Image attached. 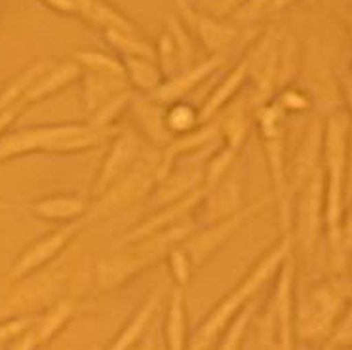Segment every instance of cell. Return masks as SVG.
Returning a JSON list of instances; mask_svg holds the SVG:
<instances>
[{
  "label": "cell",
  "instance_id": "cell-1",
  "mask_svg": "<svg viewBox=\"0 0 352 350\" xmlns=\"http://www.w3.org/2000/svg\"><path fill=\"white\" fill-rule=\"evenodd\" d=\"M111 131L94 130L90 126L63 124V126H38L23 128L0 135V164L25 156L34 151L46 153H78L101 143Z\"/></svg>",
  "mask_w": 352,
  "mask_h": 350
},
{
  "label": "cell",
  "instance_id": "cell-2",
  "mask_svg": "<svg viewBox=\"0 0 352 350\" xmlns=\"http://www.w3.org/2000/svg\"><path fill=\"white\" fill-rule=\"evenodd\" d=\"M287 253H289V238H286V240H284L282 244L276 245V248H272V250L255 265L254 270L240 282V285H238L236 289L230 292V294L215 307V310H213L212 314L208 316V320L204 322L202 329H200L197 337H195V341L190 342L188 350L210 349L212 342L215 341V337L221 333L223 329L229 326L230 322L236 318L238 312L244 309V305L259 292V287L269 280L270 274L278 269L280 263H284V259L287 257Z\"/></svg>",
  "mask_w": 352,
  "mask_h": 350
},
{
  "label": "cell",
  "instance_id": "cell-3",
  "mask_svg": "<svg viewBox=\"0 0 352 350\" xmlns=\"http://www.w3.org/2000/svg\"><path fill=\"white\" fill-rule=\"evenodd\" d=\"M344 153H346V124L341 118H329L326 131V156H328V204H326V221L333 244L339 248L341 238V213H343V171Z\"/></svg>",
  "mask_w": 352,
  "mask_h": 350
},
{
  "label": "cell",
  "instance_id": "cell-4",
  "mask_svg": "<svg viewBox=\"0 0 352 350\" xmlns=\"http://www.w3.org/2000/svg\"><path fill=\"white\" fill-rule=\"evenodd\" d=\"M346 297L349 294L339 284H324L312 289L297 324L299 335L305 339L326 337L336 327L337 318L343 314Z\"/></svg>",
  "mask_w": 352,
  "mask_h": 350
},
{
  "label": "cell",
  "instance_id": "cell-5",
  "mask_svg": "<svg viewBox=\"0 0 352 350\" xmlns=\"http://www.w3.org/2000/svg\"><path fill=\"white\" fill-rule=\"evenodd\" d=\"M267 316V342L274 350H294V269L284 259L282 276Z\"/></svg>",
  "mask_w": 352,
  "mask_h": 350
},
{
  "label": "cell",
  "instance_id": "cell-6",
  "mask_svg": "<svg viewBox=\"0 0 352 350\" xmlns=\"http://www.w3.org/2000/svg\"><path fill=\"white\" fill-rule=\"evenodd\" d=\"M78 228H80L78 223L67 225V227H61L58 230H54V232H50L46 237L38 238L31 245H27L23 252L17 255V259L14 261L6 280L12 282V284L23 282L33 272H38V270L44 269L50 261L58 259V255L69 245L74 234L78 232Z\"/></svg>",
  "mask_w": 352,
  "mask_h": 350
},
{
  "label": "cell",
  "instance_id": "cell-7",
  "mask_svg": "<svg viewBox=\"0 0 352 350\" xmlns=\"http://www.w3.org/2000/svg\"><path fill=\"white\" fill-rule=\"evenodd\" d=\"M156 171H158V166L156 168H151L147 164L135 166L133 170H130L116 181L113 187L107 188L99 198L98 206L88 213H109L135 204L148 188L153 187V181L156 179Z\"/></svg>",
  "mask_w": 352,
  "mask_h": 350
},
{
  "label": "cell",
  "instance_id": "cell-8",
  "mask_svg": "<svg viewBox=\"0 0 352 350\" xmlns=\"http://www.w3.org/2000/svg\"><path fill=\"white\" fill-rule=\"evenodd\" d=\"M261 206L263 200L261 202L254 204V206H250V208H246L244 212L232 215L230 219H225L223 223H219V225H215V227L210 228V230H206L204 234L192 238V240L185 245V250H183V252L187 253L190 265H195V267L202 265L219 245L225 244V242L229 240L230 234H234L238 228L242 227L248 219H252L255 213L261 210Z\"/></svg>",
  "mask_w": 352,
  "mask_h": 350
},
{
  "label": "cell",
  "instance_id": "cell-9",
  "mask_svg": "<svg viewBox=\"0 0 352 350\" xmlns=\"http://www.w3.org/2000/svg\"><path fill=\"white\" fill-rule=\"evenodd\" d=\"M257 120L261 126L263 138H265V149L269 156L270 173L274 181L276 195H284V145H282V114L278 107H263L257 113Z\"/></svg>",
  "mask_w": 352,
  "mask_h": 350
},
{
  "label": "cell",
  "instance_id": "cell-10",
  "mask_svg": "<svg viewBox=\"0 0 352 350\" xmlns=\"http://www.w3.org/2000/svg\"><path fill=\"white\" fill-rule=\"evenodd\" d=\"M135 156H138V139L131 133H126L122 138L116 139L111 153L107 155L105 162L101 166L99 177L94 187V195L101 196L107 188L113 187L116 181L126 175L128 168L135 160Z\"/></svg>",
  "mask_w": 352,
  "mask_h": 350
},
{
  "label": "cell",
  "instance_id": "cell-11",
  "mask_svg": "<svg viewBox=\"0 0 352 350\" xmlns=\"http://www.w3.org/2000/svg\"><path fill=\"white\" fill-rule=\"evenodd\" d=\"M82 76V69L76 65L74 61H65L56 67H50L46 73L42 74L38 80L34 82L21 99V105H31V103H38L42 99L54 96L56 91L63 90L65 86L73 84Z\"/></svg>",
  "mask_w": 352,
  "mask_h": 350
},
{
  "label": "cell",
  "instance_id": "cell-12",
  "mask_svg": "<svg viewBox=\"0 0 352 350\" xmlns=\"http://www.w3.org/2000/svg\"><path fill=\"white\" fill-rule=\"evenodd\" d=\"M76 14L82 16L105 33H118L124 36H138V27L118 10L103 2H76Z\"/></svg>",
  "mask_w": 352,
  "mask_h": 350
},
{
  "label": "cell",
  "instance_id": "cell-13",
  "mask_svg": "<svg viewBox=\"0 0 352 350\" xmlns=\"http://www.w3.org/2000/svg\"><path fill=\"white\" fill-rule=\"evenodd\" d=\"M36 217L46 221H74L90 212V202L82 196L54 195L46 196L31 206Z\"/></svg>",
  "mask_w": 352,
  "mask_h": 350
},
{
  "label": "cell",
  "instance_id": "cell-14",
  "mask_svg": "<svg viewBox=\"0 0 352 350\" xmlns=\"http://www.w3.org/2000/svg\"><path fill=\"white\" fill-rule=\"evenodd\" d=\"M179 10L185 14L188 25L195 29V33L200 36V41L204 42L212 52H221L236 39V29H232L229 25L219 23L212 17L202 16L197 10L185 6V4H179Z\"/></svg>",
  "mask_w": 352,
  "mask_h": 350
},
{
  "label": "cell",
  "instance_id": "cell-15",
  "mask_svg": "<svg viewBox=\"0 0 352 350\" xmlns=\"http://www.w3.org/2000/svg\"><path fill=\"white\" fill-rule=\"evenodd\" d=\"M202 196H204V193L198 190V193H192L190 196L181 198V200H177V202L172 204V206H168L162 213H156V217H151V219L145 221V223H141L140 227L133 228L130 234H126L124 240H130V242H133V240H143V238L153 237L156 232L164 230L166 227H170L172 223L181 219L185 213L190 212Z\"/></svg>",
  "mask_w": 352,
  "mask_h": 350
},
{
  "label": "cell",
  "instance_id": "cell-16",
  "mask_svg": "<svg viewBox=\"0 0 352 350\" xmlns=\"http://www.w3.org/2000/svg\"><path fill=\"white\" fill-rule=\"evenodd\" d=\"M160 292H162V289H156L155 294L148 297L147 301H145V305L133 314V318L128 322V326L124 327L122 331H120V335L116 337V341L107 350H130L131 347H135V344L141 341L145 329L151 326L156 310L160 307V301H162V294H160Z\"/></svg>",
  "mask_w": 352,
  "mask_h": 350
},
{
  "label": "cell",
  "instance_id": "cell-17",
  "mask_svg": "<svg viewBox=\"0 0 352 350\" xmlns=\"http://www.w3.org/2000/svg\"><path fill=\"white\" fill-rule=\"evenodd\" d=\"M84 84H86V107L90 113H96L118 94L128 91L126 76H115V74L88 73Z\"/></svg>",
  "mask_w": 352,
  "mask_h": 350
},
{
  "label": "cell",
  "instance_id": "cell-18",
  "mask_svg": "<svg viewBox=\"0 0 352 350\" xmlns=\"http://www.w3.org/2000/svg\"><path fill=\"white\" fill-rule=\"evenodd\" d=\"M166 349L187 350V314H185V294L181 287L173 289L166 312Z\"/></svg>",
  "mask_w": 352,
  "mask_h": 350
},
{
  "label": "cell",
  "instance_id": "cell-19",
  "mask_svg": "<svg viewBox=\"0 0 352 350\" xmlns=\"http://www.w3.org/2000/svg\"><path fill=\"white\" fill-rule=\"evenodd\" d=\"M74 309H76V305H74L73 299H61V301L54 303L41 318H36L33 333L38 344L52 341L67 326V322L73 318Z\"/></svg>",
  "mask_w": 352,
  "mask_h": 350
},
{
  "label": "cell",
  "instance_id": "cell-20",
  "mask_svg": "<svg viewBox=\"0 0 352 350\" xmlns=\"http://www.w3.org/2000/svg\"><path fill=\"white\" fill-rule=\"evenodd\" d=\"M217 63H219V59L215 57L212 61H206L204 65H198L195 67V69H190V71H185V73L181 74V76H177V78H172L170 82L162 84V86L156 90L155 98L158 99L160 103H172V101H177V99L183 98L187 91L192 90L198 82L204 80L206 76L217 67Z\"/></svg>",
  "mask_w": 352,
  "mask_h": 350
},
{
  "label": "cell",
  "instance_id": "cell-21",
  "mask_svg": "<svg viewBox=\"0 0 352 350\" xmlns=\"http://www.w3.org/2000/svg\"><path fill=\"white\" fill-rule=\"evenodd\" d=\"M50 69L48 63H34V65L27 67L23 73L16 74L12 80L0 90V114L6 113L14 107L21 105V99L34 82L41 78L42 74Z\"/></svg>",
  "mask_w": 352,
  "mask_h": 350
},
{
  "label": "cell",
  "instance_id": "cell-22",
  "mask_svg": "<svg viewBox=\"0 0 352 350\" xmlns=\"http://www.w3.org/2000/svg\"><path fill=\"white\" fill-rule=\"evenodd\" d=\"M320 200H322V173L316 171L314 179L309 183L307 195H305L303 208H301V237L305 240L307 248H312L314 238L318 234V221H320Z\"/></svg>",
  "mask_w": 352,
  "mask_h": 350
},
{
  "label": "cell",
  "instance_id": "cell-23",
  "mask_svg": "<svg viewBox=\"0 0 352 350\" xmlns=\"http://www.w3.org/2000/svg\"><path fill=\"white\" fill-rule=\"evenodd\" d=\"M126 80H130L135 88L145 91L158 90L162 86V73L155 65L153 59L145 57L126 56V65H124Z\"/></svg>",
  "mask_w": 352,
  "mask_h": 350
},
{
  "label": "cell",
  "instance_id": "cell-24",
  "mask_svg": "<svg viewBox=\"0 0 352 350\" xmlns=\"http://www.w3.org/2000/svg\"><path fill=\"white\" fill-rule=\"evenodd\" d=\"M246 71H248V65L246 63H240V65L232 71V73L227 76V80L223 82L221 86L215 90V94H213L212 98H210V101L206 103V107L200 111V114H198V120L202 118V120H208V118H212L213 114L219 113V109H221L227 101H229L234 94H236V90L242 86V82H244V78H246Z\"/></svg>",
  "mask_w": 352,
  "mask_h": 350
},
{
  "label": "cell",
  "instance_id": "cell-25",
  "mask_svg": "<svg viewBox=\"0 0 352 350\" xmlns=\"http://www.w3.org/2000/svg\"><path fill=\"white\" fill-rule=\"evenodd\" d=\"M200 171L190 170V171H183V173H177L175 177H170L166 181L162 188L156 193V204H168V202H177V198H185V195H188L192 187L197 185L200 181Z\"/></svg>",
  "mask_w": 352,
  "mask_h": 350
},
{
  "label": "cell",
  "instance_id": "cell-26",
  "mask_svg": "<svg viewBox=\"0 0 352 350\" xmlns=\"http://www.w3.org/2000/svg\"><path fill=\"white\" fill-rule=\"evenodd\" d=\"M74 59H76V65L80 67V69H86L88 73L126 76L124 67L116 59L105 56L101 52H76Z\"/></svg>",
  "mask_w": 352,
  "mask_h": 350
},
{
  "label": "cell",
  "instance_id": "cell-27",
  "mask_svg": "<svg viewBox=\"0 0 352 350\" xmlns=\"http://www.w3.org/2000/svg\"><path fill=\"white\" fill-rule=\"evenodd\" d=\"M198 122V114L192 107L185 103H175L170 107V111L164 114V126L168 131L173 133H187L195 128Z\"/></svg>",
  "mask_w": 352,
  "mask_h": 350
},
{
  "label": "cell",
  "instance_id": "cell-28",
  "mask_svg": "<svg viewBox=\"0 0 352 350\" xmlns=\"http://www.w3.org/2000/svg\"><path fill=\"white\" fill-rule=\"evenodd\" d=\"M252 316V310L250 307H244L236 314V318L229 324V331L225 335V339L221 342V349L219 350H240L242 349V342H244V333H246L248 322Z\"/></svg>",
  "mask_w": 352,
  "mask_h": 350
},
{
  "label": "cell",
  "instance_id": "cell-29",
  "mask_svg": "<svg viewBox=\"0 0 352 350\" xmlns=\"http://www.w3.org/2000/svg\"><path fill=\"white\" fill-rule=\"evenodd\" d=\"M138 116H140L141 122L145 124L148 135H153L155 139H166L168 130H166L164 126V116L158 114L156 107L143 103L141 107H138Z\"/></svg>",
  "mask_w": 352,
  "mask_h": 350
},
{
  "label": "cell",
  "instance_id": "cell-30",
  "mask_svg": "<svg viewBox=\"0 0 352 350\" xmlns=\"http://www.w3.org/2000/svg\"><path fill=\"white\" fill-rule=\"evenodd\" d=\"M246 130L248 124L246 118H244V114L240 113V111H236L234 114H230L229 118H227V122H225V126H223V133L229 139V151L236 153L238 147H240L242 141H244Z\"/></svg>",
  "mask_w": 352,
  "mask_h": 350
},
{
  "label": "cell",
  "instance_id": "cell-31",
  "mask_svg": "<svg viewBox=\"0 0 352 350\" xmlns=\"http://www.w3.org/2000/svg\"><path fill=\"white\" fill-rule=\"evenodd\" d=\"M170 36H172L173 46L179 50V59L181 63H183V69L187 71V63H190V57H192V50H190V42H188V36L183 31V27H181L175 19H170Z\"/></svg>",
  "mask_w": 352,
  "mask_h": 350
},
{
  "label": "cell",
  "instance_id": "cell-32",
  "mask_svg": "<svg viewBox=\"0 0 352 350\" xmlns=\"http://www.w3.org/2000/svg\"><path fill=\"white\" fill-rule=\"evenodd\" d=\"M170 269L175 278V282L181 285H185L188 282V272H190V261H188L187 253L183 250H172L170 252Z\"/></svg>",
  "mask_w": 352,
  "mask_h": 350
},
{
  "label": "cell",
  "instance_id": "cell-33",
  "mask_svg": "<svg viewBox=\"0 0 352 350\" xmlns=\"http://www.w3.org/2000/svg\"><path fill=\"white\" fill-rule=\"evenodd\" d=\"M351 312L346 310V314H344L343 322L337 326L336 329V335H333V339H331V347L336 349V347H349L351 344Z\"/></svg>",
  "mask_w": 352,
  "mask_h": 350
},
{
  "label": "cell",
  "instance_id": "cell-34",
  "mask_svg": "<svg viewBox=\"0 0 352 350\" xmlns=\"http://www.w3.org/2000/svg\"><path fill=\"white\" fill-rule=\"evenodd\" d=\"M280 107L294 109V111H305L309 107V101H307V98H305L301 91L286 90L282 94V98H280Z\"/></svg>",
  "mask_w": 352,
  "mask_h": 350
},
{
  "label": "cell",
  "instance_id": "cell-35",
  "mask_svg": "<svg viewBox=\"0 0 352 350\" xmlns=\"http://www.w3.org/2000/svg\"><path fill=\"white\" fill-rule=\"evenodd\" d=\"M38 347H41V344L36 341V337H34L33 333V327H31L27 333H23L21 337H17L16 341H12V347H10L8 350H36Z\"/></svg>",
  "mask_w": 352,
  "mask_h": 350
},
{
  "label": "cell",
  "instance_id": "cell-36",
  "mask_svg": "<svg viewBox=\"0 0 352 350\" xmlns=\"http://www.w3.org/2000/svg\"><path fill=\"white\" fill-rule=\"evenodd\" d=\"M46 6L59 14H76V2L74 0H52L46 2Z\"/></svg>",
  "mask_w": 352,
  "mask_h": 350
},
{
  "label": "cell",
  "instance_id": "cell-37",
  "mask_svg": "<svg viewBox=\"0 0 352 350\" xmlns=\"http://www.w3.org/2000/svg\"><path fill=\"white\" fill-rule=\"evenodd\" d=\"M23 109H21V105L14 107V109H10V111H6V113L0 114V135L4 133V131L8 130L10 126H12V122L17 118V114L21 113Z\"/></svg>",
  "mask_w": 352,
  "mask_h": 350
},
{
  "label": "cell",
  "instance_id": "cell-38",
  "mask_svg": "<svg viewBox=\"0 0 352 350\" xmlns=\"http://www.w3.org/2000/svg\"><path fill=\"white\" fill-rule=\"evenodd\" d=\"M130 350H155V337L148 335L145 341H140L135 347H131Z\"/></svg>",
  "mask_w": 352,
  "mask_h": 350
},
{
  "label": "cell",
  "instance_id": "cell-39",
  "mask_svg": "<svg viewBox=\"0 0 352 350\" xmlns=\"http://www.w3.org/2000/svg\"><path fill=\"white\" fill-rule=\"evenodd\" d=\"M10 208H14V206H12L10 202H6V200H2V198H0V210H10Z\"/></svg>",
  "mask_w": 352,
  "mask_h": 350
},
{
  "label": "cell",
  "instance_id": "cell-40",
  "mask_svg": "<svg viewBox=\"0 0 352 350\" xmlns=\"http://www.w3.org/2000/svg\"><path fill=\"white\" fill-rule=\"evenodd\" d=\"M240 350H252V344L250 342H242V349Z\"/></svg>",
  "mask_w": 352,
  "mask_h": 350
},
{
  "label": "cell",
  "instance_id": "cell-41",
  "mask_svg": "<svg viewBox=\"0 0 352 350\" xmlns=\"http://www.w3.org/2000/svg\"><path fill=\"white\" fill-rule=\"evenodd\" d=\"M326 350H336V349H333V347H331V344H328V347H326Z\"/></svg>",
  "mask_w": 352,
  "mask_h": 350
}]
</instances>
